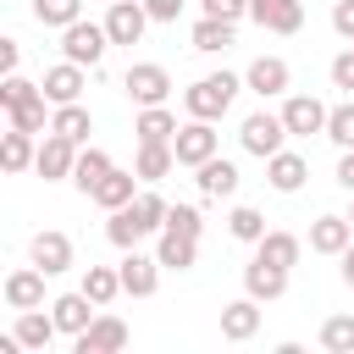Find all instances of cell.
<instances>
[{"label":"cell","mask_w":354,"mask_h":354,"mask_svg":"<svg viewBox=\"0 0 354 354\" xmlns=\"http://www.w3.org/2000/svg\"><path fill=\"white\" fill-rule=\"evenodd\" d=\"M166 199L160 194H133L122 210H111V221H105V238L116 243V249H138V238H149V232H160L166 227Z\"/></svg>","instance_id":"obj_1"},{"label":"cell","mask_w":354,"mask_h":354,"mask_svg":"<svg viewBox=\"0 0 354 354\" xmlns=\"http://www.w3.org/2000/svg\"><path fill=\"white\" fill-rule=\"evenodd\" d=\"M243 83L232 77V72H210V77H199L188 94H183V105H188V116H199V122H216V116H227V105H232V94H238Z\"/></svg>","instance_id":"obj_2"},{"label":"cell","mask_w":354,"mask_h":354,"mask_svg":"<svg viewBox=\"0 0 354 354\" xmlns=\"http://www.w3.org/2000/svg\"><path fill=\"white\" fill-rule=\"evenodd\" d=\"M61 50H66V61H77V66H100L105 61V50H111V33H105V22H72V28H61Z\"/></svg>","instance_id":"obj_3"},{"label":"cell","mask_w":354,"mask_h":354,"mask_svg":"<svg viewBox=\"0 0 354 354\" xmlns=\"http://www.w3.org/2000/svg\"><path fill=\"white\" fill-rule=\"evenodd\" d=\"M238 138H243V149L249 155H260V160H271L277 149H282V138H293L288 133V122H282V111L271 116V111H254V116H243V127H238Z\"/></svg>","instance_id":"obj_4"},{"label":"cell","mask_w":354,"mask_h":354,"mask_svg":"<svg viewBox=\"0 0 354 354\" xmlns=\"http://www.w3.org/2000/svg\"><path fill=\"white\" fill-rule=\"evenodd\" d=\"M122 88H127V100H133V105H166V94H171V77H166V66H155V61H138V66H127Z\"/></svg>","instance_id":"obj_5"},{"label":"cell","mask_w":354,"mask_h":354,"mask_svg":"<svg viewBox=\"0 0 354 354\" xmlns=\"http://www.w3.org/2000/svg\"><path fill=\"white\" fill-rule=\"evenodd\" d=\"M72 348H77V354H116V348H127V321H116V315H94V321L72 337Z\"/></svg>","instance_id":"obj_6"},{"label":"cell","mask_w":354,"mask_h":354,"mask_svg":"<svg viewBox=\"0 0 354 354\" xmlns=\"http://www.w3.org/2000/svg\"><path fill=\"white\" fill-rule=\"evenodd\" d=\"M216 144H221V138H216V127H210V122H199V116H194L188 127H177V138H171L177 166H205V160L216 155Z\"/></svg>","instance_id":"obj_7"},{"label":"cell","mask_w":354,"mask_h":354,"mask_svg":"<svg viewBox=\"0 0 354 354\" xmlns=\"http://www.w3.org/2000/svg\"><path fill=\"white\" fill-rule=\"evenodd\" d=\"M72 166H77V144L44 127V144H39V160H33V171H39L44 183H61V177H72Z\"/></svg>","instance_id":"obj_8"},{"label":"cell","mask_w":354,"mask_h":354,"mask_svg":"<svg viewBox=\"0 0 354 354\" xmlns=\"http://www.w3.org/2000/svg\"><path fill=\"white\" fill-rule=\"evenodd\" d=\"M144 28H149L144 0H116V6L105 11V33H111V44H138Z\"/></svg>","instance_id":"obj_9"},{"label":"cell","mask_w":354,"mask_h":354,"mask_svg":"<svg viewBox=\"0 0 354 354\" xmlns=\"http://www.w3.org/2000/svg\"><path fill=\"white\" fill-rule=\"evenodd\" d=\"M249 17L266 33H299L304 28V6L299 0H249Z\"/></svg>","instance_id":"obj_10"},{"label":"cell","mask_w":354,"mask_h":354,"mask_svg":"<svg viewBox=\"0 0 354 354\" xmlns=\"http://www.w3.org/2000/svg\"><path fill=\"white\" fill-rule=\"evenodd\" d=\"M282 122H288V133H293V138L326 133V105H321L315 94H293V100L282 105Z\"/></svg>","instance_id":"obj_11"},{"label":"cell","mask_w":354,"mask_h":354,"mask_svg":"<svg viewBox=\"0 0 354 354\" xmlns=\"http://www.w3.org/2000/svg\"><path fill=\"white\" fill-rule=\"evenodd\" d=\"M354 243V221L348 216H315L310 221V249L315 254H343Z\"/></svg>","instance_id":"obj_12"},{"label":"cell","mask_w":354,"mask_h":354,"mask_svg":"<svg viewBox=\"0 0 354 354\" xmlns=\"http://www.w3.org/2000/svg\"><path fill=\"white\" fill-rule=\"evenodd\" d=\"M116 271H122V293H133V299H149L155 282H160V260H149V254H138V249H127V260H122Z\"/></svg>","instance_id":"obj_13"},{"label":"cell","mask_w":354,"mask_h":354,"mask_svg":"<svg viewBox=\"0 0 354 354\" xmlns=\"http://www.w3.org/2000/svg\"><path fill=\"white\" fill-rule=\"evenodd\" d=\"M243 288H249V293H254L260 304H271V299H282V293H288V271L254 254V260L243 266Z\"/></svg>","instance_id":"obj_14"},{"label":"cell","mask_w":354,"mask_h":354,"mask_svg":"<svg viewBox=\"0 0 354 354\" xmlns=\"http://www.w3.org/2000/svg\"><path fill=\"white\" fill-rule=\"evenodd\" d=\"M44 277H50V271H39V266L11 271V277H6V304H11V310H39V304H44Z\"/></svg>","instance_id":"obj_15"},{"label":"cell","mask_w":354,"mask_h":354,"mask_svg":"<svg viewBox=\"0 0 354 354\" xmlns=\"http://www.w3.org/2000/svg\"><path fill=\"white\" fill-rule=\"evenodd\" d=\"M94 310H100V304H94L83 288H77V293H61V299H50V315H55V326H61L66 337H77V332L94 321Z\"/></svg>","instance_id":"obj_16"},{"label":"cell","mask_w":354,"mask_h":354,"mask_svg":"<svg viewBox=\"0 0 354 354\" xmlns=\"http://www.w3.org/2000/svg\"><path fill=\"white\" fill-rule=\"evenodd\" d=\"M260 332V299L249 293V299H232L227 310H221V337L227 343H249Z\"/></svg>","instance_id":"obj_17"},{"label":"cell","mask_w":354,"mask_h":354,"mask_svg":"<svg viewBox=\"0 0 354 354\" xmlns=\"http://www.w3.org/2000/svg\"><path fill=\"white\" fill-rule=\"evenodd\" d=\"M39 88H44L50 105H72V100L83 94V66H77V61H61V66H50V72L39 77Z\"/></svg>","instance_id":"obj_18"},{"label":"cell","mask_w":354,"mask_h":354,"mask_svg":"<svg viewBox=\"0 0 354 354\" xmlns=\"http://www.w3.org/2000/svg\"><path fill=\"white\" fill-rule=\"evenodd\" d=\"M266 177H271V188H277V194H299V188H304V177H310V160H304V155H293V149H277V155L266 160Z\"/></svg>","instance_id":"obj_19"},{"label":"cell","mask_w":354,"mask_h":354,"mask_svg":"<svg viewBox=\"0 0 354 354\" xmlns=\"http://www.w3.org/2000/svg\"><path fill=\"white\" fill-rule=\"evenodd\" d=\"M243 83H249L260 100H271V94H282V88H288V61H282V55H260V61H249Z\"/></svg>","instance_id":"obj_20"},{"label":"cell","mask_w":354,"mask_h":354,"mask_svg":"<svg viewBox=\"0 0 354 354\" xmlns=\"http://www.w3.org/2000/svg\"><path fill=\"white\" fill-rule=\"evenodd\" d=\"M194 171H199L194 183H199V194H205V199H227V194H238V166H232V160L210 155V160H205V166H194Z\"/></svg>","instance_id":"obj_21"},{"label":"cell","mask_w":354,"mask_h":354,"mask_svg":"<svg viewBox=\"0 0 354 354\" xmlns=\"http://www.w3.org/2000/svg\"><path fill=\"white\" fill-rule=\"evenodd\" d=\"M28 254H33V266H39V271H50V277H61V271L72 266V238H66V232H39Z\"/></svg>","instance_id":"obj_22"},{"label":"cell","mask_w":354,"mask_h":354,"mask_svg":"<svg viewBox=\"0 0 354 354\" xmlns=\"http://www.w3.org/2000/svg\"><path fill=\"white\" fill-rule=\"evenodd\" d=\"M133 133H138V144H171L177 138V116L166 105H144L138 122H133Z\"/></svg>","instance_id":"obj_23"},{"label":"cell","mask_w":354,"mask_h":354,"mask_svg":"<svg viewBox=\"0 0 354 354\" xmlns=\"http://www.w3.org/2000/svg\"><path fill=\"white\" fill-rule=\"evenodd\" d=\"M133 183H138V171H122V166H111L105 177H100V188L88 194L100 210H122L127 199H133Z\"/></svg>","instance_id":"obj_24"},{"label":"cell","mask_w":354,"mask_h":354,"mask_svg":"<svg viewBox=\"0 0 354 354\" xmlns=\"http://www.w3.org/2000/svg\"><path fill=\"white\" fill-rule=\"evenodd\" d=\"M11 332L22 337V348L39 354V348H50V337H55L61 326H55V315H44V310H17V326H11Z\"/></svg>","instance_id":"obj_25"},{"label":"cell","mask_w":354,"mask_h":354,"mask_svg":"<svg viewBox=\"0 0 354 354\" xmlns=\"http://www.w3.org/2000/svg\"><path fill=\"white\" fill-rule=\"evenodd\" d=\"M155 260H160L166 271H188V266L199 260V238H183V232H160V249H155Z\"/></svg>","instance_id":"obj_26"},{"label":"cell","mask_w":354,"mask_h":354,"mask_svg":"<svg viewBox=\"0 0 354 354\" xmlns=\"http://www.w3.org/2000/svg\"><path fill=\"white\" fill-rule=\"evenodd\" d=\"M50 133H61V138H72V144H83L88 133H94V116L72 100V105H55V116H50Z\"/></svg>","instance_id":"obj_27"},{"label":"cell","mask_w":354,"mask_h":354,"mask_svg":"<svg viewBox=\"0 0 354 354\" xmlns=\"http://www.w3.org/2000/svg\"><path fill=\"white\" fill-rule=\"evenodd\" d=\"M171 166H177V149H171V144H138V160H133V171H138L144 183H160Z\"/></svg>","instance_id":"obj_28"},{"label":"cell","mask_w":354,"mask_h":354,"mask_svg":"<svg viewBox=\"0 0 354 354\" xmlns=\"http://www.w3.org/2000/svg\"><path fill=\"white\" fill-rule=\"evenodd\" d=\"M299 249H304V243H299L293 232H266V238L254 243V254H260V260H271V266H282V271H293V266H299Z\"/></svg>","instance_id":"obj_29"},{"label":"cell","mask_w":354,"mask_h":354,"mask_svg":"<svg viewBox=\"0 0 354 354\" xmlns=\"http://www.w3.org/2000/svg\"><path fill=\"white\" fill-rule=\"evenodd\" d=\"M227 44H232V22H227V17H199V22H194V50L216 55V50H227Z\"/></svg>","instance_id":"obj_30"},{"label":"cell","mask_w":354,"mask_h":354,"mask_svg":"<svg viewBox=\"0 0 354 354\" xmlns=\"http://www.w3.org/2000/svg\"><path fill=\"white\" fill-rule=\"evenodd\" d=\"M105 171H111V155H105V149H77V166H72V183H77L83 194H94Z\"/></svg>","instance_id":"obj_31"},{"label":"cell","mask_w":354,"mask_h":354,"mask_svg":"<svg viewBox=\"0 0 354 354\" xmlns=\"http://www.w3.org/2000/svg\"><path fill=\"white\" fill-rule=\"evenodd\" d=\"M83 293L105 310V304L122 293V271H111V266H88V271H83Z\"/></svg>","instance_id":"obj_32"},{"label":"cell","mask_w":354,"mask_h":354,"mask_svg":"<svg viewBox=\"0 0 354 354\" xmlns=\"http://www.w3.org/2000/svg\"><path fill=\"white\" fill-rule=\"evenodd\" d=\"M0 160H6V171H28V166L39 160V149H33V133L11 127V133H6V149H0Z\"/></svg>","instance_id":"obj_33"},{"label":"cell","mask_w":354,"mask_h":354,"mask_svg":"<svg viewBox=\"0 0 354 354\" xmlns=\"http://www.w3.org/2000/svg\"><path fill=\"white\" fill-rule=\"evenodd\" d=\"M227 232H232L238 243H260V238H266V216H260L254 205H232V216H227Z\"/></svg>","instance_id":"obj_34"},{"label":"cell","mask_w":354,"mask_h":354,"mask_svg":"<svg viewBox=\"0 0 354 354\" xmlns=\"http://www.w3.org/2000/svg\"><path fill=\"white\" fill-rule=\"evenodd\" d=\"M321 348L326 354H354V315H326L321 321Z\"/></svg>","instance_id":"obj_35"},{"label":"cell","mask_w":354,"mask_h":354,"mask_svg":"<svg viewBox=\"0 0 354 354\" xmlns=\"http://www.w3.org/2000/svg\"><path fill=\"white\" fill-rule=\"evenodd\" d=\"M33 17L44 28H72L83 17V0H33Z\"/></svg>","instance_id":"obj_36"},{"label":"cell","mask_w":354,"mask_h":354,"mask_svg":"<svg viewBox=\"0 0 354 354\" xmlns=\"http://www.w3.org/2000/svg\"><path fill=\"white\" fill-rule=\"evenodd\" d=\"M44 105H50V100H44V88H39L33 100H22V105H11L6 116H11V127H22V133H39V127H44Z\"/></svg>","instance_id":"obj_37"},{"label":"cell","mask_w":354,"mask_h":354,"mask_svg":"<svg viewBox=\"0 0 354 354\" xmlns=\"http://www.w3.org/2000/svg\"><path fill=\"white\" fill-rule=\"evenodd\" d=\"M326 138H332L337 149H354V100L337 105V111H326Z\"/></svg>","instance_id":"obj_38"},{"label":"cell","mask_w":354,"mask_h":354,"mask_svg":"<svg viewBox=\"0 0 354 354\" xmlns=\"http://www.w3.org/2000/svg\"><path fill=\"white\" fill-rule=\"evenodd\" d=\"M160 232H183V238H199V232H205V216H199L194 205H171V210H166V227H160Z\"/></svg>","instance_id":"obj_39"},{"label":"cell","mask_w":354,"mask_h":354,"mask_svg":"<svg viewBox=\"0 0 354 354\" xmlns=\"http://www.w3.org/2000/svg\"><path fill=\"white\" fill-rule=\"evenodd\" d=\"M39 94V83H28V77H17V72H6V83H0V105L11 111V105H22V100H33Z\"/></svg>","instance_id":"obj_40"},{"label":"cell","mask_w":354,"mask_h":354,"mask_svg":"<svg viewBox=\"0 0 354 354\" xmlns=\"http://www.w3.org/2000/svg\"><path fill=\"white\" fill-rule=\"evenodd\" d=\"M199 6H205V17H227V22L249 17V0H199Z\"/></svg>","instance_id":"obj_41"},{"label":"cell","mask_w":354,"mask_h":354,"mask_svg":"<svg viewBox=\"0 0 354 354\" xmlns=\"http://www.w3.org/2000/svg\"><path fill=\"white\" fill-rule=\"evenodd\" d=\"M332 88H348V94H354V50H343V55L332 61Z\"/></svg>","instance_id":"obj_42"},{"label":"cell","mask_w":354,"mask_h":354,"mask_svg":"<svg viewBox=\"0 0 354 354\" xmlns=\"http://www.w3.org/2000/svg\"><path fill=\"white\" fill-rule=\"evenodd\" d=\"M144 11H149V22H177L183 0H144Z\"/></svg>","instance_id":"obj_43"},{"label":"cell","mask_w":354,"mask_h":354,"mask_svg":"<svg viewBox=\"0 0 354 354\" xmlns=\"http://www.w3.org/2000/svg\"><path fill=\"white\" fill-rule=\"evenodd\" d=\"M332 28H337L343 39H354V0H337V6H332Z\"/></svg>","instance_id":"obj_44"},{"label":"cell","mask_w":354,"mask_h":354,"mask_svg":"<svg viewBox=\"0 0 354 354\" xmlns=\"http://www.w3.org/2000/svg\"><path fill=\"white\" fill-rule=\"evenodd\" d=\"M17 61H22V44L17 39H0V72H17Z\"/></svg>","instance_id":"obj_45"},{"label":"cell","mask_w":354,"mask_h":354,"mask_svg":"<svg viewBox=\"0 0 354 354\" xmlns=\"http://www.w3.org/2000/svg\"><path fill=\"white\" fill-rule=\"evenodd\" d=\"M337 188L354 194V149H343V160H337Z\"/></svg>","instance_id":"obj_46"},{"label":"cell","mask_w":354,"mask_h":354,"mask_svg":"<svg viewBox=\"0 0 354 354\" xmlns=\"http://www.w3.org/2000/svg\"><path fill=\"white\" fill-rule=\"evenodd\" d=\"M337 260H343V282H348V288H354V243H348V249H343V254H337Z\"/></svg>","instance_id":"obj_47"},{"label":"cell","mask_w":354,"mask_h":354,"mask_svg":"<svg viewBox=\"0 0 354 354\" xmlns=\"http://www.w3.org/2000/svg\"><path fill=\"white\" fill-rule=\"evenodd\" d=\"M348 221H354V210H348Z\"/></svg>","instance_id":"obj_48"},{"label":"cell","mask_w":354,"mask_h":354,"mask_svg":"<svg viewBox=\"0 0 354 354\" xmlns=\"http://www.w3.org/2000/svg\"><path fill=\"white\" fill-rule=\"evenodd\" d=\"M105 6H116V0H105Z\"/></svg>","instance_id":"obj_49"}]
</instances>
